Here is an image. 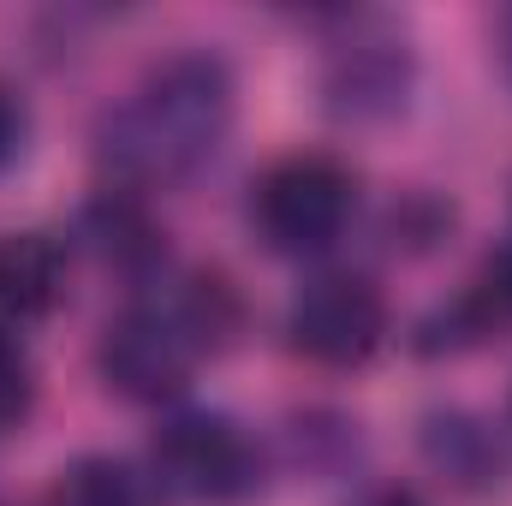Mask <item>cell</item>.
I'll list each match as a JSON object with an SVG mask.
<instances>
[{
  "instance_id": "1",
  "label": "cell",
  "mask_w": 512,
  "mask_h": 506,
  "mask_svg": "<svg viewBox=\"0 0 512 506\" xmlns=\"http://www.w3.org/2000/svg\"><path fill=\"white\" fill-rule=\"evenodd\" d=\"M233 72L209 48H179L143 72V84L108 114L102 161L120 173V185H173L197 173L221 137L233 131Z\"/></svg>"
},
{
  "instance_id": "2",
  "label": "cell",
  "mask_w": 512,
  "mask_h": 506,
  "mask_svg": "<svg viewBox=\"0 0 512 506\" xmlns=\"http://www.w3.org/2000/svg\"><path fill=\"white\" fill-rule=\"evenodd\" d=\"M352 173L334 161V155H316V149H298L286 161H274L262 179H256L251 215L256 233L286 256H316L328 251L346 221H352Z\"/></svg>"
},
{
  "instance_id": "3",
  "label": "cell",
  "mask_w": 512,
  "mask_h": 506,
  "mask_svg": "<svg viewBox=\"0 0 512 506\" xmlns=\"http://www.w3.org/2000/svg\"><path fill=\"white\" fill-rule=\"evenodd\" d=\"M292 352H304L322 370H358L387 340V298L364 274H316L286 310Z\"/></svg>"
},
{
  "instance_id": "4",
  "label": "cell",
  "mask_w": 512,
  "mask_h": 506,
  "mask_svg": "<svg viewBox=\"0 0 512 506\" xmlns=\"http://www.w3.org/2000/svg\"><path fill=\"white\" fill-rule=\"evenodd\" d=\"M197 352H203V340L185 322V310L131 304L126 316L108 322V334L96 346V364H102V381L114 393H126L137 405H161V399L185 393Z\"/></svg>"
},
{
  "instance_id": "5",
  "label": "cell",
  "mask_w": 512,
  "mask_h": 506,
  "mask_svg": "<svg viewBox=\"0 0 512 506\" xmlns=\"http://www.w3.org/2000/svg\"><path fill=\"white\" fill-rule=\"evenodd\" d=\"M155 477L161 489L185 495V501H239L256 489V447L251 435L227 417H209V411H185V417H167L155 447Z\"/></svg>"
},
{
  "instance_id": "6",
  "label": "cell",
  "mask_w": 512,
  "mask_h": 506,
  "mask_svg": "<svg viewBox=\"0 0 512 506\" xmlns=\"http://www.w3.org/2000/svg\"><path fill=\"white\" fill-rule=\"evenodd\" d=\"M411 90V54L393 36H352L328 60V102L346 120H387L405 108Z\"/></svg>"
},
{
  "instance_id": "7",
  "label": "cell",
  "mask_w": 512,
  "mask_h": 506,
  "mask_svg": "<svg viewBox=\"0 0 512 506\" xmlns=\"http://www.w3.org/2000/svg\"><path fill=\"white\" fill-rule=\"evenodd\" d=\"M512 328V245L501 256H489L477 268V280L423 322L417 334V352H465V346H483L489 334Z\"/></svg>"
},
{
  "instance_id": "8",
  "label": "cell",
  "mask_w": 512,
  "mask_h": 506,
  "mask_svg": "<svg viewBox=\"0 0 512 506\" xmlns=\"http://www.w3.org/2000/svg\"><path fill=\"white\" fill-rule=\"evenodd\" d=\"M66 292V256L48 233H6L0 239V322H36Z\"/></svg>"
},
{
  "instance_id": "9",
  "label": "cell",
  "mask_w": 512,
  "mask_h": 506,
  "mask_svg": "<svg viewBox=\"0 0 512 506\" xmlns=\"http://www.w3.org/2000/svg\"><path fill=\"white\" fill-rule=\"evenodd\" d=\"M90 233H96L102 256L120 262V268H143V262L161 256V233L149 227V215L137 209L131 191H108V197L90 209Z\"/></svg>"
},
{
  "instance_id": "10",
  "label": "cell",
  "mask_w": 512,
  "mask_h": 506,
  "mask_svg": "<svg viewBox=\"0 0 512 506\" xmlns=\"http://www.w3.org/2000/svg\"><path fill=\"white\" fill-rule=\"evenodd\" d=\"M429 459H435L447 477H459V483H489V477L501 471V453H495V441L483 435V423H471V417H459V411L429 417Z\"/></svg>"
},
{
  "instance_id": "11",
  "label": "cell",
  "mask_w": 512,
  "mask_h": 506,
  "mask_svg": "<svg viewBox=\"0 0 512 506\" xmlns=\"http://www.w3.org/2000/svg\"><path fill=\"white\" fill-rule=\"evenodd\" d=\"M54 506H149V495H143V483H137L131 465L108 459V453H90L72 471H60Z\"/></svg>"
},
{
  "instance_id": "12",
  "label": "cell",
  "mask_w": 512,
  "mask_h": 506,
  "mask_svg": "<svg viewBox=\"0 0 512 506\" xmlns=\"http://www.w3.org/2000/svg\"><path fill=\"white\" fill-rule=\"evenodd\" d=\"M30 405H36L30 358H24V346H18V340H6V334H0V435H6V429H18V423L30 417Z\"/></svg>"
},
{
  "instance_id": "13",
  "label": "cell",
  "mask_w": 512,
  "mask_h": 506,
  "mask_svg": "<svg viewBox=\"0 0 512 506\" xmlns=\"http://www.w3.org/2000/svg\"><path fill=\"white\" fill-rule=\"evenodd\" d=\"M24 137H30V108H24V96L0 78V173L24 155Z\"/></svg>"
},
{
  "instance_id": "14",
  "label": "cell",
  "mask_w": 512,
  "mask_h": 506,
  "mask_svg": "<svg viewBox=\"0 0 512 506\" xmlns=\"http://www.w3.org/2000/svg\"><path fill=\"white\" fill-rule=\"evenodd\" d=\"M364 506H423V501H417L411 489H382V495H370Z\"/></svg>"
},
{
  "instance_id": "15",
  "label": "cell",
  "mask_w": 512,
  "mask_h": 506,
  "mask_svg": "<svg viewBox=\"0 0 512 506\" xmlns=\"http://www.w3.org/2000/svg\"><path fill=\"white\" fill-rule=\"evenodd\" d=\"M501 60H507V78H512V12L501 18Z\"/></svg>"
}]
</instances>
